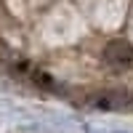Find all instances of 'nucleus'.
I'll list each match as a JSON object with an SVG mask.
<instances>
[{
  "instance_id": "nucleus-1",
  "label": "nucleus",
  "mask_w": 133,
  "mask_h": 133,
  "mask_svg": "<svg viewBox=\"0 0 133 133\" xmlns=\"http://www.w3.org/2000/svg\"><path fill=\"white\" fill-rule=\"evenodd\" d=\"M104 59H107L109 66H115V69H125V66H130L133 64V48H130V43L112 40L104 48Z\"/></svg>"
},
{
  "instance_id": "nucleus-2",
  "label": "nucleus",
  "mask_w": 133,
  "mask_h": 133,
  "mask_svg": "<svg viewBox=\"0 0 133 133\" xmlns=\"http://www.w3.org/2000/svg\"><path fill=\"white\" fill-rule=\"evenodd\" d=\"M91 107L96 109H125V96H120V93H104V96H96Z\"/></svg>"
}]
</instances>
